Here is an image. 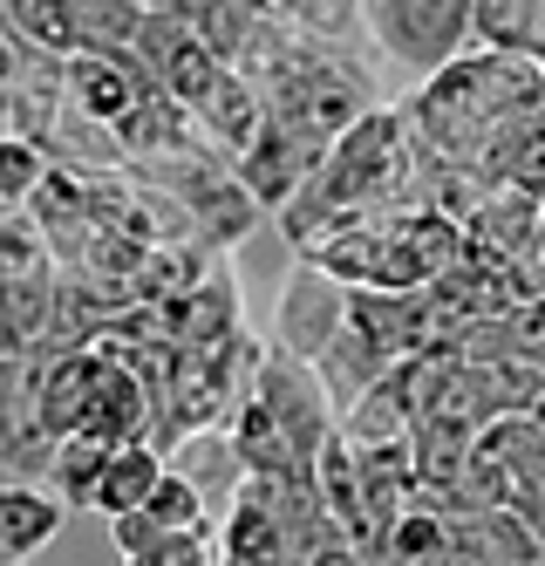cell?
Here are the masks:
<instances>
[{
    "instance_id": "484cf974",
    "label": "cell",
    "mask_w": 545,
    "mask_h": 566,
    "mask_svg": "<svg viewBox=\"0 0 545 566\" xmlns=\"http://www.w3.org/2000/svg\"><path fill=\"white\" fill-rule=\"evenodd\" d=\"M0 566H8V559H0Z\"/></svg>"
},
{
    "instance_id": "7402d4cb",
    "label": "cell",
    "mask_w": 545,
    "mask_h": 566,
    "mask_svg": "<svg viewBox=\"0 0 545 566\" xmlns=\"http://www.w3.org/2000/svg\"><path fill=\"white\" fill-rule=\"evenodd\" d=\"M28 62H34V55H28V49L14 42V34H0V116H8V96L21 90V75H28Z\"/></svg>"
},
{
    "instance_id": "e0dca14e",
    "label": "cell",
    "mask_w": 545,
    "mask_h": 566,
    "mask_svg": "<svg viewBox=\"0 0 545 566\" xmlns=\"http://www.w3.org/2000/svg\"><path fill=\"white\" fill-rule=\"evenodd\" d=\"M109 451H116V443H103V437H62V443H55L49 484H55V499H62L69 512H96V484H103Z\"/></svg>"
},
{
    "instance_id": "d4e9b609",
    "label": "cell",
    "mask_w": 545,
    "mask_h": 566,
    "mask_svg": "<svg viewBox=\"0 0 545 566\" xmlns=\"http://www.w3.org/2000/svg\"><path fill=\"white\" fill-rule=\"evenodd\" d=\"M0 219H8V206H0Z\"/></svg>"
},
{
    "instance_id": "8992f818",
    "label": "cell",
    "mask_w": 545,
    "mask_h": 566,
    "mask_svg": "<svg viewBox=\"0 0 545 566\" xmlns=\"http://www.w3.org/2000/svg\"><path fill=\"white\" fill-rule=\"evenodd\" d=\"M150 423V382L137 376L130 355H116L109 342L90 348V396H82V430L75 437H103V443H137Z\"/></svg>"
},
{
    "instance_id": "277c9868",
    "label": "cell",
    "mask_w": 545,
    "mask_h": 566,
    "mask_svg": "<svg viewBox=\"0 0 545 566\" xmlns=\"http://www.w3.org/2000/svg\"><path fill=\"white\" fill-rule=\"evenodd\" d=\"M137 62H144V75L171 96L185 116L205 103V90L219 83V75L232 69V62H219L212 49H205V34L178 14V8H150L144 14V34H137Z\"/></svg>"
},
{
    "instance_id": "ffe728a7",
    "label": "cell",
    "mask_w": 545,
    "mask_h": 566,
    "mask_svg": "<svg viewBox=\"0 0 545 566\" xmlns=\"http://www.w3.org/2000/svg\"><path fill=\"white\" fill-rule=\"evenodd\" d=\"M41 178H49V150L28 144V137H0V206L21 212L41 191Z\"/></svg>"
},
{
    "instance_id": "4316f807",
    "label": "cell",
    "mask_w": 545,
    "mask_h": 566,
    "mask_svg": "<svg viewBox=\"0 0 545 566\" xmlns=\"http://www.w3.org/2000/svg\"><path fill=\"white\" fill-rule=\"evenodd\" d=\"M0 484H8V478H0Z\"/></svg>"
},
{
    "instance_id": "44dd1931",
    "label": "cell",
    "mask_w": 545,
    "mask_h": 566,
    "mask_svg": "<svg viewBox=\"0 0 545 566\" xmlns=\"http://www.w3.org/2000/svg\"><path fill=\"white\" fill-rule=\"evenodd\" d=\"M123 566H219V553H212V533H164Z\"/></svg>"
},
{
    "instance_id": "52a82bcc",
    "label": "cell",
    "mask_w": 545,
    "mask_h": 566,
    "mask_svg": "<svg viewBox=\"0 0 545 566\" xmlns=\"http://www.w3.org/2000/svg\"><path fill=\"white\" fill-rule=\"evenodd\" d=\"M321 157H327V144H321V137L286 130V124H273V116H266V130L232 157V171H239V185H245V191L260 198V212H280L286 198L321 171Z\"/></svg>"
},
{
    "instance_id": "4fadbf2b",
    "label": "cell",
    "mask_w": 545,
    "mask_h": 566,
    "mask_svg": "<svg viewBox=\"0 0 545 566\" xmlns=\"http://www.w3.org/2000/svg\"><path fill=\"white\" fill-rule=\"evenodd\" d=\"M0 34H14L28 55L69 62L75 55V0H0Z\"/></svg>"
},
{
    "instance_id": "603a6c76",
    "label": "cell",
    "mask_w": 545,
    "mask_h": 566,
    "mask_svg": "<svg viewBox=\"0 0 545 566\" xmlns=\"http://www.w3.org/2000/svg\"><path fill=\"white\" fill-rule=\"evenodd\" d=\"M307 566H368V559H361V546H348V539H342V546H327V553H321V559H307Z\"/></svg>"
},
{
    "instance_id": "6da1fadb",
    "label": "cell",
    "mask_w": 545,
    "mask_h": 566,
    "mask_svg": "<svg viewBox=\"0 0 545 566\" xmlns=\"http://www.w3.org/2000/svg\"><path fill=\"white\" fill-rule=\"evenodd\" d=\"M545 103V62H518V55H457L450 69H437L423 96L409 103V130L416 150H430L437 165L464 171L471 157L518 116H532Z\"/></svg>"
},
{
    "instance_id": "7c38bea8",
    "label": "cell",
    "mask_w": 545,
    "mask_h": 566,
    "mask_svg": "<svg viewBox=\"0 0 545 566\" xmlns=\"http://www.w3.org/2000/svg\"><path fill=\"white\" fill-rule=\"evenodd\" d=\"M164 458H178L171 471L198 484V499H205V505L239 499V484H245V464H239V451H232V430H219V423H212V430H191V437H178Z\"/></svg>"
},
{
    "instance_id": "5bb4252c",
    "label": "cell",
    "mask_w": 545,
    "mask_h": 566,
    "mask_svg": "<svg viewBox=\"0 0 545 566\" xmlns=\"http://www.w3.org/2000/svg\"><path fill=\"white\" fill-rule=\"evenodd\" d=\"M157 478H164V451L150 437L137 443H116L109 464H103V484H96V512L103 518H123V512H137L150 492H157Z\"/></svg>"
},
{
    "instance_id": "30bf717a",
    "label": "cell",
    "mask_w": 545,
    "mask_h": 566,
    "mask_svg": "<svg viewBox=\"0 0 545 566\" xmlns=\"http://www.w3.org/2000/svg\"><path fill=\"white\" fill-rule=\"evenodd\" d=\"M396 369V361L382 355V348H375L361 328H342V335H334L327 348H321V361H314V376H321V389H327V402H334V410H355V402L375 389V382H382Z\"/></svg>"
},
{
    "instance_id": "3957f363",
    "label": "cell",
    "mask_w": 545,
    "mask_h": 566,
    "mask_svg": "<svg viewBox=\"0 0 545 566\" xmlns=\"http://www.w3.org/2000/svg\"><path fill=\"white\" fill-rule=\"evenodd\" d=\"M253 396L273 410V423L286 430V443H293V464H301L307 478H314V458H321V443L342 430L334 423V402H327V389H321V376H314V361H293L286 348H273V355H260L253 361Z\"/></svg>"
},
{
    "instance_id": "8fae6325",
    "label": "cell",
    "mask_w": 545,
    "mask_h": 566,
    "mask_svg": "<svg viewBox=\"0 0 545 566\" xmlns=\"http://www.w3.org/2000/svg\"><path fill=\"white\" fill-rule=\"evenodd\" d=\"M55 533H62V499L34 492V484H21V478L0 484V559L21 566V559H34L41 546H49Z\"/></svg>"
},
{
    "instance_id": "ac0fdd59",
    "label": "cell",
    "mask_w": 545,
    "mask_h": 566,
    "mask_svg": "<svg viewBox=\"0 0 545 566\" xmlns=\"http://www.w3.org/2000/svg\"><path fill=\"white\" fill-rule=\"evenodd\" d=\"M157 533H212V505L198 499V484L191 478H178L171 464H164V478H157V492L137 505Z\"/></svg>"
},
{
    "instance_id": "2e32d148",
    "label": "cell",
    "mask_w": 545,
    "mask_h": 566,
    "mask_svg": "<svg viewBox=\"0 0 545 566\" xmlns=\"http://www.w3.org/2000/svg\"><path fill=\"white\" fill-rule=\"evenodd\" d=\"M144 0H75V55H137Z\"/></svg>"
},
{
    "instance_id": "7a4b0ae2",
    "label": "cell",
    "mask_w": 545,
    "mask_h": 566,
    "mask_svg": "<svg viewBox=\"0 0 545 566\" xmlns=\"http://www.w3.org/2000/svg\"><path fill=\"white\" fill-rule=\"evenodd\" d=\"M368 28L389 62L437 75L478 42V0H375Z\"/></svg>"
},
{
    "instance_id": "d6986e66",
    "label": "cell",
    "mask_w": 545,
    "mask_h": 566,
    "mask_svg": "<svg viewBox=\"0 0 545 566\" xmlns=\"http://www.w3.org/2000/svg\"><path fill=\"white\" fill-rule=\"evenodd\" d=\"M266 14L286 21V28H301V34H314V42H348V34L368 21L361 0H266Z\"/></svg>"
},
{
    "instance_id": "9a60e30c",
    "label": "cell",
    "mask_w": 545,
    "mask_h": 566,
    "mask_svg": "<svg viewBox=\"0 0 545 566\" xmlns=\"http://www.w3.org/2000/svg\"><path fill=\"white\" fill-rule=\"evenodd\" d=\"M478 42L491 55L545 62V0H478Z\"/></svg>"
},
{
    "instance_id": "ba28073f",
    "label": "cell",
    "mask_w": 545,
    "mask_h": 566,
    "mask_svg": "<svg viewBox=\"0 0 545 566\" xmlns=\"http://www.w3.org/2000/svg\"><path fill=\"white\" fill-rule=\"evenodd\" d=\"M157 83L144 75L137 55H69L62 62V109H75L82 124L116 130Z\"/></svg>"
},
{
    "instance_id": "5b68a950",
    "label": "cell",
    "mask_w": 545,
    "mask_h": 566,
    "mask_svg": "<svg viewBox=\"0 0 545 566\" xmlns=\"http://www.w3.org/2000/svg\"><path fill=\"white\" fill-rule=\"evenodd\" d=\"M348 328V287L321 260H301L280 287V348L293 361H321V348Z\"/></svg>"
},
{
    "instance_id": "9c48e42d",
    "label": "cell",
    "mask_w": 545,
    "mask_h": 566,
    "mask_svg": "<svg viewBox=\"0 0 545 566\" xmlns=\"http://www.w3.org/2000/svg\"><path fill=\"white\" fill-rule=\"evenodd\" d=\"M191 124L205 130V144H212L219 157H239L245 144H253V137L266 130V103H260V90H253V75L226 69L219 83L205 90V103L191 109Z\"/></svg>"
},
{
    "instance_id": "cb8c5ba5",
    "label": "cell",
    "mask_w": 545,
    "mask_h": 566,
    "mask_svg": "<svg viewBox=\"0 0 545 566\" xmlns=\"http://www.w3.org/2000/svg\"><path fill=\"white\" fill-rule=\"evenodd\" d=\"M538 253H545V198H538Z\"/></svg>"
}]
</instances>
